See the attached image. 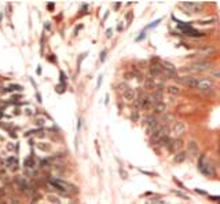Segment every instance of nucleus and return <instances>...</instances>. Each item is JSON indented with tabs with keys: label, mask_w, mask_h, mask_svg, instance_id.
<instances>
[{
	"label": "nucleus",
	"mask_w": 220,
	"mask_h": 204,
	"mask_svg": "<svg viewBox=\"0 0 220 204\" xmlns=\"http://www.w3.org/2000/svg\"><path fill=\"white\" fill-rule=\"evenodd\" d=\"M198 170L201 171L202 174H205V175H215V168H213L212 164L205 163V156L204 155H201V157H199Z\"/></svg>",
	"instance_id": "nucleus-1"
},
{
	"label": "nucleus",
	"mask_w": 220,
	"mask_h": 204,
	"mask_svg": "<svg viewBox=\"0 0 220 204\" xmlns=\"http://www.w3.org/2000/svg\"><path fill=\"white\" fill-rule=\"evenodd\" d=\"M195 88L199 91H204V93H209V91L213 88V81L209 80V79H206V77L197 79V85H195Z\"/></svg>",
	"instance_id": "nucleus-2"
},
{
	"label": "nucleus",
	"mask_w": 220,
	"mask_h": 204,
	"mask_svg": "<svg viewBox=\"0 0 220 204\" xmlns=\"http://www.w3.org/2000/svg\"><path fill=\"white\" fill-rule=\"evenodd\" d=\"M176 81L182 83L183 85H186V87H189V88H195V85H197V77H193V76L178 77V79H176Z\"/></svg>",
	"instance_id": "nucleus-3"
},
{
	"label": "nucleus",
	"mask_w": 220,
	"mask_h": 204,
	"mask_svg": "<svg viewBox=\"0 0 220 204\" xmlns=\"http://www.w3.org/2000/svg\"><path fill=\"white\" fill-rule=\"evenodd\" d=\"M166 134H168V128H166V127H160V126H158L157 128H155V131L151 134V141L158 142L161 138L166 137Z\"/></svg>",
	"instance_id": "nucleus-4"
},
{
	"label": "nucleus",
	"mask_w": 220,
	"mask_h": 204,
	"mask_svg": "<svg viewBox=\"0 0 220 204\" xmlns=\"http://www.w3.org/2000/svg\"><path fill=\"white\" fill-rule=\"evenodd\" d=\"M182 7H184L187 10V14H193V13H197L202 8V4L199 3H191V2H184L182 3Z\"/></svg>",
	"instance_id": "nucleus-5"
},
{
	"label": "nucleus",
	"mask_w": 220,
	"mask_h": 204,
	"mask_svg": "<svg viewBox=\"0 0 220 204\" xmlns=\"http://www.w3.org/2000/svg\"><path fill=\"white\" fill-rule=\"evenodd\" d=\"M208 68H210V64L206 61H201V62H195L194 65H191V69L195 72H202V70H206Z\"/></svg>",
	"instance_id": "nucleus-6"
},
{
	"label": "nucleus",
	"mask_w": 220,
	"mask_h": 204,
	"mask_svg": "<svg viewBox=\"0 0 220 204\" xmlns=\"http://www.w3.org/2000/svg\"><path fill=\"white\" fill-rule=\"evenodd\" d=\"M122 95H124V98L127 99V101H135V91L132 90L131 87H128L127 90L122 93Z\"/></svg>",
	"instance_id": "nucleus-7"
},
{
	"label": "nucleus",
	"mask_w": 220,
	"mask_h": 204,
	"mask_svg": "<svg viewBox=\"0 0 220 204\" xmlns=\"http://www.w3.org/2000/svg\"><path fill=\"white\" fill-rule=\"evenodd\" d=\"M186 130V127H184V123H182V122H176L174 123V132L175 134H182V132Z\"/></svg>",
	"instance_id": "nucleus-8"
},
{
	"label": "nucleus",
	"mask_w": 220,
	"mask_h": 204,
	"mask_svg": "<svg viewBox=\"0 0 220 204\" xmlns=\"http://www.w3.org/2000/svg\"><path fill=\"white\" fill-rule=\"evenodd\" d=\"M7 165L11 168V170H17V167H18V160H17L15 157H8Z\"/></svg>",
	"instance_id": "nucleus-9"
},
{
	"label": "nucleus",
	"mask_w": 220,
	"mask_h": 204,
	"mask_svg": "<svg viewBox=\"0 0 220 204\" xmlns=\"http://www.w3.org/2000/svg\"><path fill=\"white\" fill-rule=\"evenodd\" d=\"M154 110L157 112V113H164V112L166 110V105H165V103H162V102L155 103V105H154Z\"/></svg>",
	"instance_id": "nucleus-10"
},
{
	"label": "nucleus",
	"mask_w": 220,
	"mask_h": 204,
	"mask_svg": "<svg viewBox=\"0 0 220 204\" xmlns=\"http://www.w3.org/2000/svg\"><path fill=\"white\" fill-rule=\"evenodd\" d=\"M145 84L147 88H155V84H154V79L153 77H147L145 79Z\"/></svg>",
	"instance_id": "nucleus-11"
},
{
	"label": "nucleus",
	"mask_w": 220,
	"mask_h": 204,
	"mask_svg": "<svg viewBox=\"0 0 220 204\" xmlns=\"http://www.w3.org/2000/svg\"><path fill=\"white\" fill-rule=\"evenodd\" d=\"M22 90V85H18V84H10L4 91H19Z\"/></svg>",
	"instance_id": "nucleus-12"
},
{
	"label": "nucleus",
	"mask_w": 220,
	"mask_h": 204,
	"mask_svg": "<svg viewBox=\"0 0 220 204\" xmlns=\"http://www.w3.org/2000/svg\"><path fill=\"white\" fill-rule=\"evenodd\" d=\"M184 159H186V153L180 152V153H178V155H176V157H175V161H178V163H180V161H183Z\"/></svg>",
	"instance_id": "nucleus-13"
},
{
	"label": "nucleus",
	"mask_w": 220,
	"mask_h": 204,
	"mask_svg": "<svg viewBox=\"0 0 220 204\" xmlns=\"http://www.w3.org/2000/svg\"><path fill=\"white\" fill-rule=\"evenodd\" d=\"M25 167H26V168H33V167H34V161H33V159H32V157L26 159V160H25Z\"/></svg>",
	"instance_id": "nucleus-14"
},
{
	"label": "nucleus",
	"mask_w": 220,
	"mask_h": 204,
	"mask_svg": "<svg viewBox=\"0 0 220 204\" xmlns=\"http://www.w3.org/2000/svg\"><path fill=\"white\" fill-rule=\"evenodd\" d=\"M169 145H174V146H171V149H180L182 148V139H176L175 142H172Z\"/></svg>",
	"instance_id": "nucleus-15"
},
{
	"label": "nucleus",
	"mask_w": 220,
	"mask_h": 204,
	"mask_svg": "<svg viewBox=\"0 0 220 204\" xmlns=\"http://www.w3.org/2000/svg\"><path fill=\"white\" fill-rule=\"evenodd\" d=\"M168 93L169 94H174V95H178V94H179V88L178 87H174V85H172V87H168Z\"/></svg>",
	"instance_id": "nucleus-16"
},
{
	"label": "nucleus",
	"mask_w": 220,
	"mask_h": 204,
	"mask_svg": "<svg viewBox=\"0 0 220 204\" xmlns=\"http://www.w3.org/2000/svg\"><path fill=\"white\" fill-rule=\"evenodd\" d=\"M118 88H120V91H121V93H124V91L128 88V85L125 84V83H120V84H118Z\"/></svg>",
	"instance_id": "nucleus-17"
},
{
	"label": "nucleus",
	"mask_w": 220,
	"mask_h": 204,
	"mask_svg": "<svg viewBox=\"0 0 220 204\" xmlns=\"http://www.w3.org/2000/svg\"><path fill=\"white\" fill-rule=\"evenodd\" d=\"M57 91L58 93H63V91H65V85H62V84H59V85H57Z\"/></svg>",
	"instance_id": "nucleus-18"
},
{
	"label": "nucleus",
	"mask_w": 220,
	"mask_h": 204,
	"mask_svg": "<svg viewBox=\"0 0 220 204\" xmlns=\"http://www.w3.org/2000/svg\"><path fill=\"white\" fill-rule=\"evenodd\" d=\"M59 77H61V81H65L66 80V75H65V73H63V72H61V75H59Z\"/></svg>",
	"instance_id": "nucleus-19"
},
{
	"label": "nucleus",
	"mask_w": 220,
	"mask_h": 204,
	"mask_svg": "<svg viewBox=\"0 0 220 204\" xmlns=\"http://www.w3.org/2000/svg\"><path fill=\"white\" fill-rule=\"evenodd\" d=\"M160 21H161V18H160V19H157V21H154V22H151V23H150V25H149V26H147V28H153V26H155V25H157V23H158V22H160Z\"/></svg>",
	"instance_id": "nucleus-20"
},
{
	"label": "nucleus",
	"mask_w": 220,
	"mask_h": 204,
	"mask_svg": "<svg viewBox=\"0 0 220 204\" xmlns=\"http://www.w3.org/2000/svg\"><path fill=\"white\" fill-rule=\"evenodd\" d=\"M105 57H106V51H105V50H103V51L101 52V61H102V62L105 61Z\"/></svg>",
	"instance_id": "nucleus-21"
},
{
	"label": "nucleus",
	"mask_w": 220,
	"mask_h": 204,
	"mask_svg": "<svg viewBox=\"0 0 220 204\" xmlns=\"http://www.w3.org/2000/svg\"><path fill=\"white\" fill-rule=\"evenodd\" d=\"M40 149H43V150H50V148L46 146V144H40Z\"/></svg>",
	"instance_id": "nucleus-22"
},
{
	"label": "nucleus",
	"mask_w": 220,
	"mask_h": 204,
	"mask_svg": "<svg viewBox=\"0 0 220 204\" xmlns=\"http://www.w3.org/2000/svg\"><path fill=\"white\" fill-rule=\"evenodd\" d=\"M50 202H52V203H59V200H58L57 197H52V196H51V197H50Z\"/></svg>",
	"instance_id": "nucleus-23"
},
{
	"label": "nucleus",
	"mask_w": 220,
	"mask_h": 204,
	"mask_svg": "<svg viewBox=\"0 0 220 204\" xmlns=\"http://www.w3.org/2000/svg\"><path fill=\"white\" fill-rule=\"evenodd\" d=\"M106 35H107V37H110V36H111V29H107Z\"/></svg>",
	"instance_id": "nucleus-24"
},
{
	"label": "nucleus",
	"mask_w": 220,
	"mask_h": 204,
	"mask_svg": "<svg viewBox=\"0 0 220 204\" xmlns=\"http://www.w3.org/2000/svg\"><path fill=\"white\" fill-rule=\"evenodd\" d=\"M143 37H145V33H140V36H139V37H138V39H136V40H142V39H143Z\"/></svg>",
	"instance_id": "nucleus-25"
},
{
	"label": "nucleus",
	"mask_w": 220,
	"mask_h": 204,
	"mask_svg": "<svg viewBox=\"0 0 220 204\" xmlns=\"http://www.w3.org/2000/svg\"><path fill=\"white\" fill-rule=\"evenodd\" d=\"M36 72H37V75H40V73H42V69H40V66H37V70H36Z\"/></svg>",
	"instance_id": "nucleus-26"
},
{
	"label": "nucleus",
	"mask_w": 220,
	"mask_h": 204,
	"mask_svg": "<svg viewBox=\"0 0 220 204\" xmlns=\"http://www.w3.org/2000/svg\"><path fill=\"white\" fill-rule=\"evenodd\" d=\"M36 97H37V99H39V102H42V97H40V94H36Z\"/></svg>",
	"instance_id": "nucleus-27"
},
{
	"label": "nucleus",
	"mask_w": 220,
	"mask_h": 204,
	"mask_svg": "<svg viewBox=\"0 0 220 204\" xmlns=\"http://www.w3.org/2000/svg\"><path fill=\"white\" fill-rule=\"evenodd\" d=\"M101 83H102V76H101V77H99V80H98V87H99V85H101Z\"/></svg>",
	"instance_id": "nucleus-28"
}]
</instances>
